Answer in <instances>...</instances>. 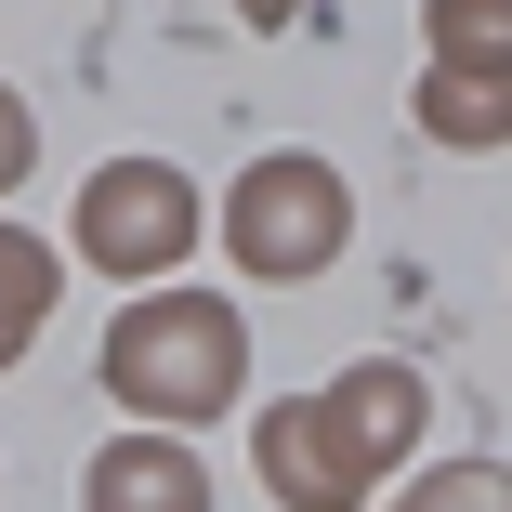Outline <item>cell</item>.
<instances>
[{
  "label": "cell",
  "mask_w": 512,
  "mask_h": 512,
  "mask_svg": "<svg viewBox=\"0 0 512 512\" xmlns=\"http://www.w3.org/2000/svg\"><path fill=\"white\" fill-rule=\"evenodd\" d=\"M421 434V381L407 368H342L316 407H276L263 421V486L289 512H355V486Z\"/></svg>",
  "instance_id": "1"
},
{
  "label": "cell",
  "mask_w": 512,
  "mask_h": 512,
  "mask_svg": "<svg viewBox=\"0 0 512 512\" xmlns=\"http://www.w3.org/2000/svg\"><path fill=\"white\" fill-rule=\"evenodd\" d=\"M106 381H119V407L197 421V407H224V394H237V316H224V302H197V289L132 302V316L106 329Z\"/></svg>",
  "instance_id": "2"
},
{
  "label": "cell",
  "mask_w": 512,
  "mask_h": 512,
  "mask_svg": "<svg viewBox=\"0 0 512 512\" xmlns=\"http://www.w3.org/2000/svg\"><path fill=\"white\" fill-rule=\"evenodd\" d=\"M342 171L329 158H263L250 184H237V211H224V237H237V263L250 276H316L329 250H342Z\"/></svg>",
  "instance_id": "3"
},
{
  "label": "cell",
  "mask_w": 512,
  "mask_h": 512,
  "mask_svg": "<svg viewBox=\"0 0 512 512\" xmlns=\"http://www.w3.org/2000/svg\"><path fill=\"white\" fill-rule=\"evenodd\" d=\"M197 237V197L171 158H119V171H92L79 197V263H106V276H171Z\"/></svg>",
  "instance_id": "4"
},
{
  "label": "cell",
  "mask_w": 512,
  "mask_h": 512,
  "mask_svg": "<svg viewBox=\"0 0 512 512\" xmlns=\"http://www.w3.org/2000/svg\"><path fill=\"white\" fill-rule=\"evenodd\" d=\"M92 512H211V473L184 447H106L92 460Z\"/></svg>",
  "instance_id": "5"
},
{
  "label": "cell",
  "mask_w": 512,
  "mask_h": 512,
  "mask_svg": "<svg viewBox=\"0 0 512 512\" xmlns=\"http://www.w3.org/2000/svg\"><path fill=\"white\" fill-rule=\"evenodd\" d=\"M421 132L434 145H512V79H434L421 92Z\"/></svg>",
  "instance_id": "6"
},
{
  "label": "cell",
  "mask_w": 512,
  "mask_h": 512,
  "mask_svg": "<svg viewBox=\"0 0 512 512\" xmlns=\"http://www.w3.org/2000/svg\"><path fill=\"white\" fill-rule=\"evenodd\" d=\"M40 302H53V250L0 224V368H14V355L40 342Z\"/></svg>",
  "instance_id": "7"
},
{
  "label": "cell",
  "mask_w": 512,
  "mask_h": 512,
  "mask_svg": "<svg viewBox=\"0 0 512 512\" xmlns=\"http://www.w3.org/2000/svg\"><path fill=\"white\" fill-rule=\"evenodd\" d=\"M473 53L512 66V0H434V79H460Z\"/></svg>",
  "instance_id": "8"
},
{
  "label": "cell",
  "mask_w": 512,
  "mask_h": 512,
  "mask_svg": "<svg viewBox=\"0 0 512 512\" xmlns=\"http://www.w3.org/2000/svg\"><path fill=\"white\" fill-rule=\"evenodd\" d=\"M407 512H512V473H499V460H460V473H434Z\"/></svg>",
  "instance_id": "9"
},
{
  "label": "cell",
  "mask_w": 512,
  "mask_h": 512,
  "mask_svg": "<svg viewBox=\"0 0 512 512\" xmlns=\"http://www.w3.org/2000/svg\"><path fill=\"white\" fill-rule=\"evenodd\" d=\"M14 171H27V106L0 92V184H14Z\"/></svg>",
  "instance_id": "10"
},
{
  "label": "cell",
  "mask_w": 512,
  "mask_h": 512,
  "mask_svg": "<svg viewBox=\"0 0 512 512\" xmlns=\"http://www.w3.org/2000/svg\"><path fill=\"white\" fill-rule=\"evenodd\" d=\"M250 14H263V27H276V14H289V0H250Z\"/></svg>",
  "instance_id": "11"
}]
</instances>
